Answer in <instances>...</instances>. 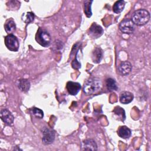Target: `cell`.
I'll use <instances>...</instances> for the list:
<instances>
[{"label": "cell", "mask_w": 151, "mask_h": 151, "mask_svg": "<svg viewBox=\"0 0 151 151\" xmlns=\"http://www.w3.org/2000/svg\"><path fill=\"white\" fill-rule=\"evenodd\" d=\"M17 84L19 89L23 92L28 91L30 88V82L27 79L18 80Z\"/></svg>", "instance_id": "2e32d148"}, {"label": "cell", "mask_w": 151, "mask_h": 151, "mask_svg": "<svg viewBox=\"0 0 151 151\" xmlns=\"http://www.w3.org/2000/svg\"><path fill=\"white\" fill-rule=\"evenodd\" d=\"M81 149L83 150H97V145L95 140L91 139H87L83 142Z\"/></svg>", "instance_id": "8fae6325"}, {"label": "cell", "mask_w": 151, "mask_h": 151, "mask_svg": "<svg viewBox=\"0 0 151 151\" xmlns=\"http://www.w3.org/2000/svg\"><path fill=\"white\" fill-rule=\"evenodd\" d=\"M150 13L145 9H139L135 11L132 17V21L134 25L142 26L146 25L150 20Z\"/></svg>", "instance_id": "7a4b0ae2"}, {"label": "cell", "mask_w": 151, "mask_h": 151, "mask_svg": "<svg viewBox=\"0 0 151 151\" xmlns=\"http://www.w3.org/2000/svg\"><path fill=\"white\" fill-rule=\"evenodd\" d=\"M31 113L38 119H42L44 117V112L40 109L37 107H33L31 109Z\"/></svg>", "instance_id": "7402d4cb"}, {"label": "cell", "mask_w": 151, "mask_h": 151, "mask_svg": "<svg viewBox=\"0 0 151 151\" xmlns=\"http://www.w3.org/2000/svg\"><path fill=\"white\" fill-rule=\"evenodd\" d=\"M81 86L79 83L74 81H68L66 84V88L68 93L72 96H76L81 90Z\"/></svg>", "instance_id": "9c48e42d"}, {"label": "cell", "mask_w": 151, "mask_h": 151, "mask_svg": "<svg viewBox=\"0 0 151 151\" xmlns=\"http://www.w3.org/2000/svg\"><path fill=\"white\" fill-rule=\"evenodd\" d=\"M21 19L26 24H29L34 19V14L31 12H27L24 13L22 15Z\"/></svg>", "instance_id": "44dd1931"}, {"label": "cell", "mask_w": 151, "mask_h": 151, "mask_svg": "<svg viewBox=\"0 0 151 151\" xmlns=\"http://www.w3.org/2000/svg\"><path fill=\"white\" fill-rule=\"evenodd\" d=\"M72 67L74 69H79L81 67V63L77 60V58H75V59L72 61L71 63Z\"/></svg>", "instance_id": "603a6c76"}, {"label": "cell", "mask_w": 151, "mask_h": 151, "mask_svg": "<svg viewBox=\"0 0 151 151\" xmlns=\"http://www.w3.org/2000/svg\"><path fill=\"white\" fill-rule=\"evenodd\" d=\"M35 40L41 46L47 47L51 42V37L47 30L39 28L35 35Z\"/></svg>", "instance_id": "3957f363"}, {"label": "cell", "mask_w": 151, "mask_h": 151, "mask_svg": "<svg viewBox=\"0 0 151 151\" xmlns=\"http://www.w3.org/2000/svg\"><path fill=\"white\" fill-rule=\"evenodd\" d=\"M0 116H1V120L3 121V122L6 125L12 124L14 120V117L10 111L5 109H2L1 111Z\"/></svg>", "instance_id": "ba28073f"}, {"label": "cell", "mask_w": 151, "mask_h": 151, "mask_svg": "<svg viewBox=\"0 0 151 151\" xmlns=\"http://www.w3.org/2000/svg\"><path fill=\"white\" fill-rule=\"evenodd\" d=\"M103 57L102 50L99 47L95 48L91 53V59L94 63H99Z\"/></svg>", "instance_id": "5bb4252c"}, {"label": "cell", "mask_w": 151, "mask_h": 151, "mask_svg": "<svg viewBox=\"0 0 151 151\" xmlns=\"http://www.w3.org/2000/svg\"><path fill=\"white\" fill-rule=\"evenodd\" d=\"M119 29L124 34H131L133 33L135 25L132 19L129 18H125L122 20L119 24Z\"/></svg>", "instance_id": "5b68a950"}, {"label": "cell", "mask_w": 151, "mask_h": 151, "mask_svg": "<svg viewBox=\"0 0 151 151\" xmlns=\"http://www.w3.org/2000/svg\"><path fill=\"white\" fill-rule=\"evenodd\" d=\"M102 86L101 81L96 77L88 78L83 86V92L86 95H91L99 91Z\"/></svg>", "instance_id": "6da1fadb"}, {"label": "cell", "mask_w": 151, "mask_h": 151, "mask_svg": "<svg viewBox=\"0 0 151 151\" xmlns=\"http://www.w3.org/2000/svg\"><path fill=\"white\" fill-rule=\"evenodd\" d=\"M104 31L102 27L97 24L94 22L88 29V35L92 38H98L102 35Z\"/></svg>", "instance_id": "52a82bcc"}, {"label": "cell", "mask_w": 151, "mask_h": 151, "mask_svg": "<svg viewBox=\"0 0 151 151\" xmlns=\"http://www.w3.org/2000/svg\"><path fill=\"white\" fill-rule=\"evenodd\" d=\"M117 133L120 137L126 139L130 137L132 132L130 129L127 126H122L118 128L117 130Z\"/></svg>", "instance_id": "4fadbf2b"}, {"label": "cell", "mask_w": 151, "mask_h": 151, "mask_svg": "<svg viewBox=\"0 0 151 151\" xmlns=\"http://www.w3.org/2000/svg\"><path fill=\"white\" fill-rule=\"evenodd\" d=\"M93 1H84V12L87 18H90L92 15L91 4Z\"/></svg>", "instance_id": "ffe728a7"}, {"label": "cell", "mask_w": 151, "mask_h": 151, "mask_svg": "<svg viewBox=\"0 0 151 151\" xmlns=\"http://www.w3.org/2000/svg\"><path fill=\"white\" fill-rule=\"evenodd\" d=\"M113 113H114V115L118 118L119 120L124 121L126 119V114L125 111L123 108H122L120 106H117L114 108L113 110Z\"/></svg>", "instance_id": "e0dca14e"}, {"label": "cell", "mask_w": 151, "mask_h": 151, "mask_svg": "<svg viewBox=\"0 0 151 151\" xmlns=\"http://www.w3.org/2000/svg\"><path fill=\"white\" fill-rule=\"evenodd\" d=\"M4 28L6 33L12 34L16 30V25L14 21L12 19H9L4 24Z\"/></svg>", "instance_id": "9a60e30c"}, {"label": "cell", "mask_w": 151, "mask_h": 151, "mask_svg": "<svg viewBox=\"0 0 151 151\" xmlns=\"http://www.w3.org/2000/svg\"><path fill=\"white\" fill-rule=\"evenodd\" d=\"M134 98V96L132 93L127 91H122L120 94L119 100L121 103L127 104L131 103Z\"/></svg>", "instance_id": "7c38bea8"}, {"label": "cell", "mask_w": 151, "mask_h": 151, "mask_svg": "<svg viewBox=\"0 0 151 151\" xmlns=\"http://www.w3.org/2000/svg\"><path fill=\"white\" fill-rule=\"evenodd\" d=\"M42 142L43 144L48 145L54 142L55 139V132L52 129L45 127L42 130Z\"/></svg>", "instance_id": "8992f818"}, {"label": "cell", "mask_w": 151, "mask_h": 151, "mask_svg": "<svg viewBox=\"0 0 151 151\" xmlns=\"http://www.w3.org/2000/svg\"><path fill=\"white\" fill-rule=\"evenodd\" d=\"M125 2L123 0L116 1L113 6V11L116 14L120 13L124 8Z\"/></svg>", "instance_id": "ac0fdd59"}, {"label": "cell", "mask_w": 151, "mask_h": 151, "mask_svg": "<svg viewBox=\"0 0 151 151\" xmlns=\"http://www.w3.org/2000/svg\"><path fill=\"white\" fill-rule=\"evenodd\" d=\"M4 43L6 47L11 51H17L19 43L18 38L13 34H8L4 38Z\"/></svg>", "instance_id": "277c9868"}, {"label": "cell", "mask_w": 151, "mask_h": 151, "mask_svg": "<svg viewBox=\"0 0 151 151\" xmlns=\"http://www.w3.org/2000/svg\"><path fill=\"white\" fill-rule=\"evenodd\" d=\"M132 68V64L129 61H122L118 65V72L121 76H127L130 73Z\"/></svg>", "instance_id": "30bf717a"}, {"label": "cell", "mask_w": 151, "mask_h": 151, "mask_svg": "<svg viewBox=\"0 0 151 151\" xmlns=\"http://www.w3.org/2000/svg\"><path fill=\"white\" fill-rule=\"evenodd\" d=\"M106 86L107 90L110 91L117 90V86L116 81L112 78H109L106 80Z\"/></svg>", "instance_id": "d6986e66"}]
</instances>
